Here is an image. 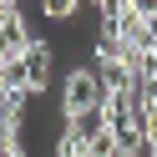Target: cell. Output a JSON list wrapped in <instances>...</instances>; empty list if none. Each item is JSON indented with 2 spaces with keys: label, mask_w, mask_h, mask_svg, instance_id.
Wrapping results in <instances>:
<instances>
[{
  "label": "cell",
  "mask_w": 157,
  "mask_h": 157,
  "mask_svg": "<svg viewBox=\"0 0 157 157\" xmlns=\"http://www.w3.org/2000/svg\"><path fill=\"white\" fill-rule=\"evenodd\" d=\"M106 86L96 71H71L66 76V91H61V112H81V106H101Z\"/></svg>",
  "instance_id": "1"
},
{
  "label": "cell",
  "mask_w": 157,
  "mask_h": 157,
  "mask_svg": "<svg viewBox=\"0 0 157 157\" xmlns=\"http://www.w3.org/2000/svg\"><path fill=\"white\" fill-rule=\"evenodd\" d=\"M86 152H91V157H117V137H112V127H106V132H96L91 142H86Z\"/></svg>",
  "instance_id": "4"
},
{
  "label": "cell",
  "mask_w": 157,
  "mask_h": 157,
  "mask_svg": "<svg viewBox=\"0 0 157 157\" xmlns=\"http://www.w3.org/2000/svg\"><path fill=\"white\" fill-rule=\"evenodd\" d=\"M61 122H66V132L86 137V142H91L96 132H106V112H101V106H81V112H61Z\"/></svg>",
  "instance_id": "2"
},
{
  "label": "cell",
  "mask_w": 157,
  "mask_h": 157,
  "mask_svg": "<svg viewBox=\"0 0 157 157\" xmlns=\"http://www.w3.org/2000/svg\"><path fill=\"white\" fill-rule=\"evenodd\" d=\"M41 5H46V15H71L76 10V0H41Z\"/></svg>",
  "instance_id": "5"
},
{
  "label": "cell",
  "mask_w": 157,
  "mask_h": 157,
  "mask_svg": "<svg viewBox=\"0 0 157 157\" xmlns=\"http://www.w3.org/2000/svg\"><path fill=\"white\" fill-rule=\"evenodd\" d=\"M0 157H25V147H21V137H10V142H0Z\"/></svg>",
  "instance_id": "6"
},
{
  "label": "cell",
  "mask_w": 157,
  "mask_h": 157,
  "mask_svg": "<svg viewBox=\"0 0 157 157\" xmlns=\"http://www.w3.org/2000/svg\"><path fill=\"white\" fill-rule=\"evenodd\" d=\"M56 157H91V152H86V137L61 132V137H56Z\"/></svg>",
  "instance_id": "3"
}]
</instances>
